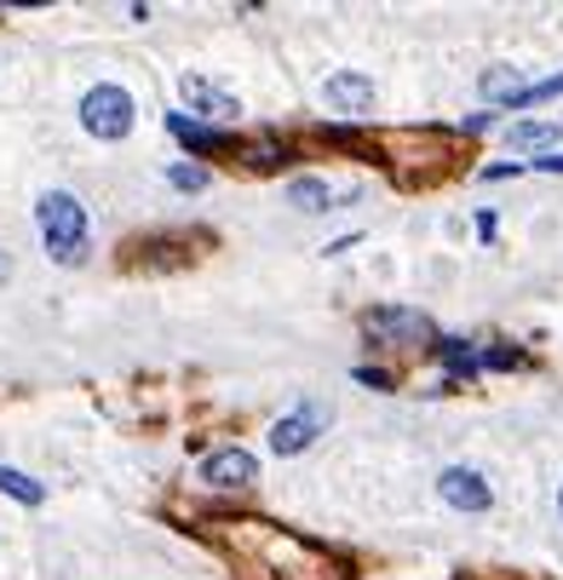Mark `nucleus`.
Segmentation results:
<instances>
[{"label": "nucleus", "instance_id": "1", "mask_svg": "<svg viewBox=\"0 0 563 580\" xmlns=\"http://www.w3.org/2000/svg\"><path fill=\"white\" fill-rule=\"evenodd\" d=\"M36 224H41V242L58 264H81L87 253V213L70 190H47L41 208H36Z\"/></svg>", "mask_w": 563, "mask_h": 580}, {"label": "nucleus", "instance_id": "2", "mask_svg": "<svg viewBox=\"0 0 563 580\" xmlns=\"http://www.w3.org/2000/svg\"><path fill=\"white\" fill-rule=\"evenodd\" d=\"M81 127L92 132V139H127L132 132V98H127V87H92L87 98H81Z\"/></svg>", "mask_w": 563, "mask_h": 580}, {"label": "nucleus", "instance_id": "3", "mask_svg": "<svg viewBox=\"0 0 563 580\" xmlns=\"http://www.w3.org/2000/svg\"><path fill=\"white\" fill-rule=\"evenodd\" d=\"M328 426V408L322 402H300L293 414H282L277 420V431H271V449L277 454H300V449H311L316 442V431Z\"/></svg>", "mask_w": 563, "mask_h": 580}, {"label": "nucleus", "instance_id": "4", "mask_svg": "<svg viewBox=\"0 0 563 580\" xmlns=\"http://www.w3.org/2000/svg\"><path fill=\"white\" fill-rule=\"evenodd\" d=\"M362 328H369L380 346H414V339H432V322H425L420 311H396V304L369 311V317H362Z\"/></svg>", "mask_w": 563, "mask_h": 580}, {"label": "nucleus", "instance_id": "5", "mask_svg": "<svg viewBox=\"0 0 563 580\" xmlns=\"http://www.w3.org/2000/svg\"><path fill=\"white\" fill-rule=\"evenodd\" d=\"M438 489H443V500L449 506H460V511H489V483L472 471V466H449L443 477H438Z\"/></svg>", "mask_w": 563, "mask_h": 580}, {"label": "nucleus", "instance_id": "6", "mask_svg": "<svg viewBox=\"0 0 563 580\" xmlns=\"http://www.w3.org/2000/svg\"><path fill=\"white\" fill-rule=\"evenodd\" d=\"M322 98H328V110H340V116H362L374 104V81L356 76V70H340V76H328Z\"/></svg>", "mask_w": 563, "mask_h": 580}, {"label": "nucleus", "instance_id": "7", "mask_svg": "<svg viewBox=\"0 0 563 580\" xmlns=\"http://www.w3.org/2000/svg\"><path fill=\"white\" fill-rule=\"evenodd\" d=\"M253 454L248 449H224V454H213L208 466H202V483H213V489H248L253 483Z\"/></svg>", "mask_w": 563, "mask_h": 580}, {"label": "nucleus", "instance_id": "8", "mask_svg": "<svg viewBox=\"0 0 563 580\" xmlns=\"http://www.w3.org/2000/svg\"><path fill=\"white\" fill-rule=\"evenodd\" d=\"M184 104L195 116H213V121H230L237 116V98H230L224 87H213L208 76H184Z\"/></svg>", "mask_w": 563, "mask_h": 580}, {"label": "nucleus", "instance_id": "9", "mask_svg": "<svg viewBox=\"0 0 563 580\" xmlns=\"http://www.w3.org/2000/svg\"><path fill=\"white\" fill-rule=\"evenodd\" d=\"M288 201H293V208H305V213L340 208V201H334V190H328L322 179H293V184H288Z\"/></svg>", "mask_w": 563, "mask_h": 580}, {"label": "nucleus", "instance_id": "10", "mask_svg": "<svg viewBox=\"0 0 563 580\" xmlns=\"http://www.w3.org/2000/svg\"><path fill=\"white\" fill-rule=\"evenodd\" d=\"M557 132H563V127H552V121H517V127H512V144H517V150H541V144L557 139Z\"/></svg>", "mask_w": 563, "mask_h": 580}, {"label": "nucleus", "instance_id": "11", "mask_svg": "<svg viewBox=\"0 0 563 580\" xmlns=\"http://www.w3.org/2000/svg\"><path fill=\"white\" fill-rule=\"evenodd\" d=\"M0 489L18 494L23 506H41V483H29V477H23V471H12V466H0Z\"/></svg>", "mask_w": 563, "mask_h": 580}, {"label": "nucleus", "instance_id": "12", "mask_svg": "<svg viewBox=\"0 0 563 580\" xmlns=\"http://www.w3.org/2000/svg\"><path fill=\"white\" fill-rule=\"evenodd\" d=\"M517 92H523V87H517L512 70H489V76H483V98H506V104H512Z\"/></svg>", "mask_w": 563, "mask_h": 580}, {"label": "nucleus", "instance_id": "13", "mask_svg": "<svg viewBox=\"0 0 563 580\" xmlns=\"http://www.w3.org/2000/svg\"><path fill=\"white\" fill-rule=\"evenodd\" d=\"M168 179H173L179 190H208V167H184V161H179Z\"/></svg>", "mask_w": 563, "mask_h": 580}, {"label": "nucleus", "instance_id": "14", "mask_svg": "<svg viewBox=\"0 0 563 580\" xmlns=\"http://www.w3.org/2000/svg\"><path fill=\"white\" fill-rule=\"evenodd\" d=\"M443 362H449L454 373H472V368H477V357H472L466 346H460V339H449V346H443Z\"/></svg>", "mask_w": 563, "mask_h": 580}, {"label": "nucleus", "instance_id": "15", "mask_svg": "<svg viewBox=\"0 0 563 580\" xmlns=\"http://www.w3.org/2000/svg\"><path fill=\"white\" fill-rule=\"evenodd\" d=\"M356 380L374 386V391H391V373H380V368H356Z\"/></svg>", "mask_w": 563, "mask_h": 580}, {"label": "nucleus", "instance_id": "16", "mask_svg": "<svg viewBox=\"0 0 563 580\" xmlns=\"http://www.w3.org/2000/svg\"><path fill=\"white\" fill-rule=\"evenodd\" d=\"M483 362H489V368H517V362H523V357H517V351H489V357H483Z\"/></svg>", "mask_w": 563, "mask_h": 580}, {"label": "nucleus", "instance_id": "17", "mask_svg": "<svg viewBox=\"0 0 563 580\" xmlns=\"http://www.w3.org/2000/svg\"><path fill=\"white\" fill-rule=\"evenodd\" d=\"M535 167H541V173H563V156H541Z\"/></svg>", "mask_w": 563, "mask_h": 580}, {"label": "nucleus", "instance_id": "18", "mask_svg": "<svg viewBox=\"0 0 563 580\" xmlns=\"http://www.w3.org/2000/svg\"><path fill=\"white\" fill-rule=\"evenodd\" d=\"M557 511H563V489H557Z\"/></svg>", "mask_w": 563, "mask_h": 580}]
</instances>
